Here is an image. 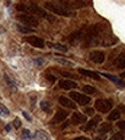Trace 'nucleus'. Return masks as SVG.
<instances>
[{"label":"nucleus","mask_w":125,"mask_h":140,"mask_svg":"<svg viewBox=\"0 0 125 140\" xmlns=\"http://www.w3.org/2000/svg\"><path fill=\"white\" fill-rule=\"evenodd\" d=\"M17 30H19L20 32H22V33H29V32H33V30L31 29V28L29 27H24V25H20L17 24Z\"/></svg>","instance_id":"4be33fe9"},{"label":"nucleus","mask_w":125,"mask_h":140,"mask_svg":"<svg viewBox=\"0 0 125 140\" xmlns=\"http://www.w3.org/2000/svg\"><path fill=\"white\" fill-rule=\"evenodd\" d=\"M78 72L81 73L84 76H87V77L92 78V79H96V80H100V75L94 71H90V70H86V69H83V68H79L78 69Z\"/></svg>","instance_id":"ddd939ff"},{"label":"nucleus","mask_w":125,"mask_h":140,"mask_svg":"<svg viewBox=\"0 0 125 140\" xmlns=\"http://www.w3.org/2000/svg\"><path fill=\"white\" fill-rule=\"evenodd\" d=\"M100 121H101V118H100L99 116H98V117H94V118H92L91 121L87 122V124H86V125L83 128V130H84V131H88V130H92V129L96 128V125L99 124Z\"/></svg>","instance_id":"4468645a"},{"label":"nucleus","mask_w":125,"mask_h":140,"mask_svg":"<svg viewBox=\"0 0 125 140\" xmlns=\"http://www.w3.org/2000/svg\"><path fill=\"white\" fill-rule=\"evenodd\" d=\"M119 108L125 112V106H124V105H119Z\"/></svg>","instance_id":"c9c22d12"},{"label":"nucleus","mask_w":125,"mask_h":140,"mask_svg":"<svg viewBox=\"0 0 125 140\" xmlns=\"http://www.w3.org/2000/svg\"><path fill=\"white\" fill-rule=\"evenodd\" d=\"M13 124H14V128L15 129H19L20 126H21V121H20V118L19 117H15V119H14V122H13Z\"/></svg>","instance_id":"cd10ccee"},{"label":"nucleus","mask_w":125,"mask_h":140,"mask_svg":"<svg viewBox=\"0 0 125 140\" xmlns=\"http://www.w3.org/2000/svg\"><path fill=\"white\" fill-rule=\"evenodd\" d=\"M46 78L49 80V82H51V84H53V83L55 82V77H54V76H52V75H47Z\"/></svg>","instance_id":"2f4dec72"},{"label":"nucleus","mask_w":125,"mask_h":140,"mask_svg":"<svg viewBox=\"0 0 125 140\" xmlns=\"http://www.w3.org/2000/svg\"><path fill=\"white\" fill-rule=\"evenodd\" d=\"M40 108H41V110L43 111H45V112H51V106H49V103L47 102V101H41L40 102Z\"/></svg>","instance_id":"412c9836"},{"label":"nucleus","mask_w":125,"mask_h":140,"mask_svg":"<svg viewBox=\"0 0 125 140\" xmlns=\"http://www.w3.org/2000/svg\"><path fill=\"white\" fill-rule=\"evenodd\" d=\"M4 77H5V80H6V83H7L8 86H9L12 90H14V91H15V90H16V84L14 83V80H13L10 77H8L7 75H5Z\"/></svg>","instance_id":"aec40b11"},{"label":"nucleus","mask_w":125,"mask_h":140,"mask_svg":"<svg viewBox=\"0 0 125 140\" xmlns=\"http://www.w3.org/2000/svg\"><path fill=\"white\" fill-rule=\"evenodd\" d=\"M99 133L100 134H104V133H108V132H110L111 131V125L109 123H103V124H101L100 125V128H99Z\"/></svg>","instance_id":"f3484780"},{"label":"nucleus","mask_w":125,"mask_h":140,"mask_svg":"<svg viewBox=\"0 0 125 140\" xmlns=\"http://www.w3.org/2000/svg\"><path fill=\"white\" fill-rule=\"evenodd\" d=\"M6 131H10V125H6Z\"/></svg>","instance_id":"e433bc0d"},{"label":"nucleus","mask_w":125,"mask_h":140,"mask_svg":"<svg viewBox=\"0 0 125 140\" xmlns=\"http://www.w3.org/2000/svg\"><path fill=\"white\" fill-rule=\"evenodd\" d=\"M22 115H23V116L25 117V119H26V121L31 122V117H30V115H29L26 111H22Z\"/></svg>","instance_id":"72a5a7b5"},{"label":"nucleus","mask_w":125,"mask_h":140,"mask_svg":"<svg viewBox=\"0 0 125 140\" xmlns=\"http://www.w3.org/2000/svg\"><path fill=\"white\" fill-rule=\"evenodd\" d=\"M17 20H19L21 23H23V24L28 25L29 28L30 27H38V24H39L38 18L35 17V16H32V15H29V14H20V15H17Z\"/></svg>","instance_id":"7ed1b4c3"},{"label":"nucleus","mask_w":125,"mask_h":140,"mask_svg":"<svg viewBox=\"0 0 125 140\" xmlns=\"http://www.w3.org/2000/svg\"><path fill=\"white\" fill-rule=\"evenodd\" d=\"M84 112H85L86 115H94V109H93V108H86V109L84 110Z\"/></svg>","instance_id":"c756f323"},{"label":"nucleus","mask_w":125,"mask_h":140,"mask_svg":"<svg viewBox=\"0 0 125 140\" xmlns=\"http://www.w3.org/2000/svg\"><path fill=\"white\" fill-rule=\"evenodd\" d=\"M119 117H120V111L117 109H115L110 112V115L108 116V119L109 121H117Z\"/></svg>","instance_id":"6ab92c4d"},{"label":"nucleus","mask_w":125,"mask_h":140,"mask_svg":"<svg viewBox=\"0 0 125 140\" xmlns=\"http://www.w3.org/2000/svg\"><path fill=\"white\" fill-rule=\"evenodd\" d=\"M120 77L125 78V71H124V72H122V73H120Z\"/></svg>","instance_id":"4c0bfd02"},{"label":"nucleus","mask_w":125,"mask_h":140,"mask_svg":"<svg viewBox=\"0 0 125 140\" xmlns=\"http://www.w3.org/2000/svg\"><path fill=\"white\" fill-rule=\"evenodd\" d=\"M48 46L56 50H61V52H67L68 48L65 45H62V44H53V43H48Z\"/></svg>","instance_id":"a211bd4d"},{"label":"nucleus","mask_w":125,"mask_h":140,"mask_svg":"<svg viewBox=\"0 0 125 140\" xmlns=\"http://www.w3.org/2000/svg\"><path fill=\"white\" fill-rule=\"evenodd\" d=\"M0 115H1V114H0Z\"/></svg>","instance_id":"58836bf2"},{"label":"nucleus","mask_w":125,"mask_h":140,"mask_svg":"<svg viewBox=\"0 0 125 140\" xmlns=\"http://www.w3.org/2000/svg\"><path fill=\"white\" fill-rule=\"evenodd\" d=\"M87 121V117L85 115L80 114V112H74L71 115V123L75 125H78V124H83Z\"/></svg>","instance_id":"6e6552de"},{"label":"nucleus","mask_w":125,"mask_h":140,"mask_svg":"<svg viewBox=\"0 0 125 140\" xmlns=\"http://www.w3.org/2000/svg\"><path fill=\"white\" fill-rule=\"evenodd\" d=\"M83 91L86 94H94L96 92V90H95V87L91 86V85H85V86H83Z\"/></svg>","instance_id":"5701e85b"},{"label":"nucleus","mask_w":125,"mask_h":140,"mask_svg":"<svg viewBox=\"0 0 125 140\" xmlns=\"http://www.w3.org/2000/svg\"><path fill=\"white\" fill-rule=\"evenodd\" d=\"M95 108L99 110L100 112H108L109 110L113 108V102L110 100H104V99H99L95 101Z\"/></svg>","instance_id":"39448f33"},{"label":"nucleus","mask_w":125,"mask_h":140,"mask_svg":"<svg viewBox=\"0 0 125 140\" xmlns=\"http://www.w3.org/2000/svg\"><path fill=\"white\" fill-rule=\"evenodd\" d=\"M59 86L63 90H71V88H76L77 87V84L72 80H65V79H62L59 82Z\"/></svg>","instance_id":"9b49d317"},{"label":"nucleus","mask_w":125,"mask_h":140,"mask_svg":"<svg viewBox=\"0 0 125 140\" xmlns=\"http://www.w3.org/2000/svg\"><path fill=\"white\" fill-rule=\"evenodd\" d=\"M35 137L37 138L38 140H52L51 138H49V135L43 130H37L36 131Z\"/></svg>","instance_id":"dca6fc26"},{"label":"nucleus","mask_w":125,"mask_h":140,"mask_svg":"<svg viewBox=\"0 0 125 140\" xmlns=\"http://www.w3.org/2000/svg\"><path fill=\"white\" fill-rule=\"evenodd\" d=\"M32 137H33V135L31 134V132L28 130V129H23V131H22V139H24V140H30Z\"/></svg>","instance_id":"b1692460"},{"label":"nucleus","mask_w":125,"mask_h":140,"mask_svg":"<svg viewBox=\"0 0 125 140\" xmlns=\"http://www.w3.org/2000/svg\"><path fill=\"white\" fill-rule=\"evenodd\" d=\"M33 62H35L37 66H41L43 63H44V61H43V59H35L33 60Z\"/></svg>","instance_id":"473e14b6"},{"label":"nucleus","mask_w":125,"mask_h":140,"mask_svg":"<svg viewBox=\"0 0 125 140\" xmlns=\"http://www.w3.org/2000/svg\"><path fill=\"white\" fill-rule=\"evenodd\" d=\"M0 114H4V115H9V110H8V108L6 107V106H4L3 103L0 102Z\"/></svg>","instance_id":"a878e982"},{"label":"nucleus","mask_w":125,"mask_h":140,"mask_svg":"<svg viewBox=\"0 0 125 140\" xmlns=\"http://www.w3.org/2000/svg\"><path fill=\"white\" fill-rule=\"evenodd\" d=\"M68 117V112L65 110H62V109H59L56 111V114L54 115V118L52 119V124H56V123H61L63 122L65 118Z\"/></svg>","instance_id":"1a4fd4ad"},{"label":"nucleus","mask_w":125,"mask_h":140,"mask_svg":"<svg viewBox=\"0 0 125 140\" xmlns=\"http://www.w3.org/2000/svg\"><path fill=\"white\" fill-rule=\"evenodd\" d=\"M117 126H118V128H119L122 131H124V132H125V121H119V122L117 123Z\"/></svg>","instance_id":"c85d7f7f"},{"label":"nucleus","mask_w":125,"mask_h":140,"mask_svg":"<svg viewBox=\"0 0 125 140\" xmlns=\"http://www.w3.org/2000/svg\"><path fill=\"white\" fill-rule=\"evenodd\" d=\"M56 62H59V63H61V64H64V66H70V67L74 66L72 62L68 61V60H64V59H56Z\"/></svg>","instance_id":"bb28decb"},{"label":"nucleus","mask_w":125,"mask_h":140,"mask_svg":"<svg viewBox=\"0 0 125 140\" xmlns=\"http://www.w3.org/2000/svg\"><path fill=\"white\" fill-rule=\"evenodd\" d=\"M16 9L19 11H23V13H31V14H37L38 16H41L43 18L47 20L48 22H55L56 18L55 16L48 14L47 11H45L44 9H41L38 5L36 4H30V5H25V4H19L16 6Z\"/></svg>","instance_id":"f257e3e1"},{"label":"nucleus","mask_w":125,"mask_h":140,"mask_svg":"<svg viewBox=\"0 0 125 140\" xmlns=\"http://www.w3.org/2000/svg\"><path fill=\"white\" fill-rule=\"evenodd\" d=\"M45 8L61 16H74V11L70 9V6H68V5H60L56 2L47 1L45 2Z\"/></svg>","instance_id":"f03ea898"},{"label":"nucleus","mask_w":125,"mask_h":140,"mask_svg":"<svg viewBox=\"0 0 125 140\" xmlns=\"http://www.w3.org/2000/svg\"><path fill=\"white\" fill-rule=\"evenodd\" d=\"M103 77H106V78H108L110 82H113V83H115L116 85H118V86H120V87H124L125 86V83L123 82L122 79H119V78H117V77H115V76H113V75H110V73H107V72H102L101 73Z\"/></svg>","instance_id":"f8f14e48"},{"label":"nucleus","mask_w":125,"mask_h":140,"mask_svg":"<svg viewBox=\"0 0 125 140\" xmlns=\"http://www.w3.org/2000/svg\"><path fill=\"white\" fill-rule=\"evenodd\" d=\"M115 64L118 69H125V53H120L115 60Z\"/></svg>","instance_id":"2eb2a0df"},{"label":"nucleus","mask_w":125,"mask_h":140,"mask_svg":"<svg viewBox=\"0 0 125 140\" xmlns=\"http://www.w3.org/2000/svg\"><path fill=\"white\" fill-rule=\"evenodd\" d=\"M74 140H90V139L86 138V137H78V138H76V139H74Z\"/></svg>","instance_id":"f704fd0d"},{"label":"nucleus","mask_w":125,"mask_h":140,"mask_svg":"<svg viewBox=\"0 0 125 140\" xmlns=\"http://www.w3.org/2000/svg\"><path fill=\"white\" fill-rule=\"evenodd\" d=\"M69 96L75 101V102H77L78 105H80V106H85V105H87V103L91 102V98H90V96H86V95H84V94L78 93V92H75V91L70 92Z\"/></svg>","instance_id":"20e7f679"},{"label":"nucleus","mask_w":125,"mask_h":140,"mask_svg":"<svg viewBox=\"0 0 125 140\" xmlns=\"http://www.w3.org/2000/svg\"><path fill=\"white\" fill-rule=\"evenodd\" d=\"M61 75H62V76H64V77L76 78V77H75V75H72V73H70V72H65V71H61Z\"/></svg>","instance_id":"7c9ffc66"},{"label":"nucleus","mask_w":125,"mask_h":140,"mask_svg":"<svg viewBox=\"0 0 125 140\" xmlns=\"http://www.w3.org/2000/svg\"><path fill=\"white\" fill-rule=\"evenodd\" d=\"M59 102H60L61 106H64V107L69 108V109H75V108H76L75 102L70 100L69 98H67V96H60V98H59Z\"/></svg>","instance_id":"9d476101"},{"label":"nucleus","mask_w":125,"mask_h":140,"mask_svg":"<svg viewBox=\"0 0 125 140\" xmlns=\"http://www.w3.org/2000/svg\"><path fill=\"white\" fill-rule=\"evenodd\" d=\"M110 140H124V133L123 132L115 133V134L110 138Z\"/></svg>","instance_id":"393cba45"},{"label":"nucleus","mask_w":125,"mask_h":140,"mask_svg":"<svg viewBox=\"0 0 125 140\" xmlns=\"http://www.w3.org/2000/svg\"><path fill=\"white\" fill-rule=\"evenodd\" d=\"M24 40L28 44L32 45L33 47H37V48H44V46H45L44 39L39 38V37H37V36H29V37H26V38H24Z\"/></svg>","instance_id":"423d86ee"},{"label":"nucleus","mask_w":125,"mask_h":140,"mask_svg":"<svg viewBox=\"0 0 125 140\" xmlns=\"http://www.w3.org/2000/svg\"><path fill=\"white\" fill-rule=\"evenodd\" d=\"M90 60L92 62L96 64H101L104 62L106 60V55H104L103 52H100V50H93V52L90 53Z\"/></svg>","instance_id":"0eeeda50"}]
</instances>
